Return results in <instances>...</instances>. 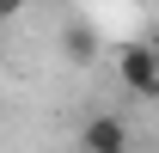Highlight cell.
I'll list each match as a JSON object with an SVG mask.
<instances>
[{
  "mask_svg": "<svg viewBox=\"0 0 159 153\" xmlns=\"http://www.w3.org/2000/svg\"><path fill=\"white\" fill-rule=\"evenodd\" d=\"M116 80L135 98H153L159 92V49H153V43H122V49H116Z\"/></svg>",
  "mask_w": 159,
  "mask_h": 153,
  "instance_id": "6da1fadb",
  "label": "cell"
},
{
  "mask_svg": "<svg viewBox=\"0 0 159 153\" xmlns=\"http://www.w3.org/2000/svg\"><path fill=\"white\" fill-rule=\"evenodd\" d=\"M80 153H129V123H122L116 110L86 116V129H80Z\"/></svg>",
  "mask_w": 159,
  "mask_h": 153,
  "instance_id": "7a4b0ae2",
  "label": "cell"
},
{
  "mask_svg": "<svg viewBox=\"0 0 159 153\" xmlns=\"http://www.w3.org/2000/svg\"><path fill=\"white\" fill-rule=\"evenodd\" d=\"M98 55H104V37L86 19H67V25H61V61H67V67H92Z\"/></svg>",
  "mask_w": 159,
  "mask_h": 153,
  "instance_id": "3957f363",
  "label": "cell"
},
{
  "mask_svg": "<svg viewBox=\"0 0 159 153\" xmlns=\"http://www.w3.org/2000/svg\"><path fill=\"white\" fill-rule=\"evenodd\" d=\"M19 12H25V0H0V25H12Z\"/></svg>",
  "mask_w": 159,
  "mask_h": 153,
  "instance_id": "277c9868",
  "label": "cell"
},
{
  "mask_svg": "<svg viewBox=\"0 0 159 153\" xmlns=\"http://www.w3.org/2000/svg\"><path fill=\"white\" fill-rule=\"evenodd\" d=\"M153 104H159V92H153Z\"/></svg>",
  "mask_w": 159,
  "mask_h": 153,
  "instance_id": "5b68a950",
  "label": "cell"
}]
</instances>
